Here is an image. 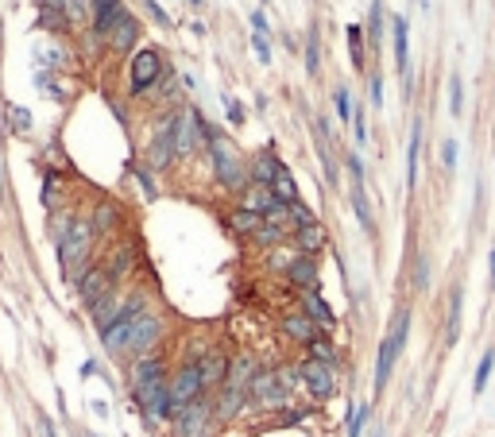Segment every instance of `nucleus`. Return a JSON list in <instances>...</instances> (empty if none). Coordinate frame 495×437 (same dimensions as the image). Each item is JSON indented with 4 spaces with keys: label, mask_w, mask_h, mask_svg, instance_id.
<instances>
[{
    "label": "nucleus",
    "mask_w": 495,
    "mask_h": 437,
    "mask_svg": "<svg viewBox=\"0 0 495 437\" xmlns=\"http://www.w3.org/2000/svg\"><path fill=\"white\" fill-rule=\"evenodd\" d=\"M290 221H294V228H306V225H313L318 217H313V213L306 209L302 202H294V205H290Z\"/></svg>",
    "instance_id": "47"
},
{
    "label": "nucleus",
    "mask_w": 495,
    "mask_h": 437,
    "mask_svg": "<svg viewBox=\"0 0 495 437\" xmlns=\"http://www.w3.org/2000/svg\"><path fill=\"white\" fill-rule=\"evenodd\" d=\"M205 143H209V159H213V170H217V182L225 186V190H240V193L248 190V186H252V175H248V167L240 163V151L232 147V140L205 124Z\"/></svg>",
    "instance_id": "1"
},
{
    "label": "nucleus",
    "mask_w": 495,
    "mask_h": 437,
    "mask_svg": "<svg viewBox=\"0 0 495 437\" xmlns=\"http://www.w3.org/2000/svg\"><path fill=\"white\" fill-rule=\"evenodd\" d=\"M228 364H232V360H228L225 353H209V356H205V360H202V379H205V387H217V383L225 387Z\"/></svg>",
    "instance_id": "28"
},
{
    "label": "nucleus",
    "mask_w": 495,
    "mask_h": 437,
    "mask_svg": "<svg viewBox=\"0 0 495 437\" xmlns=\"http://www.w3.org/2000/svg\"><path fill=\"white\" fill-rule=\"evenodd\" d=\"M368 39H371V47H379V39H383V0H371V12H368Z\"/></svg>",
    "instance_id": "40"
},
{
    "label": "nucleus",
    "mask_w": 495,
    "mask_h": 437,
    "mask_svg": "<svg viewBox=\"0 0 495 437\" xmlns=\"http://www.w3.org/2000/svg\"><path fill=\"white\" fill-rule=\"evenodd\" d=\"M225 112H228V120H232V124H244V109L236 101H225Z\"/></svg>",
    "instance_id": "56"
},
{
    "label": "nucleus",
    "mask_w": 495,
    "mask_h": 437,
    "mask_svg": "<svg viewBox=\"0 0 495 437\" xmlns=\"http://www.w3.org/2000/svg\"><path fill=\"white\" fill-rule=\"evenodd\" d=\"M302 313H306V318H310L318 329H325V333L337 325V313H333V306L321 298V290H302Z\"/></svg>",
    "instance_id": "14"
},
{
    "label": "nucleus",
    "mask_w": 495,
    "mask_h": 437,
    "mask_svg": "<svg viewBox=\"0 0 495 437\" xmlns=\"http://www.w3.org/2000/svg\"><path fill=\"white\" fill-rule=\"evenodd\" d=\"M487 267H492V279H487V286L495 290V248H492V263H487Z\"/></svg>",
    "instance_id": "60"
},
{
    "label": "nucleus",
    "mask_w": 495,
    "mask_h": 437,
    "mask_svg": "<svg viewBox=\"0 0 495 437\" xmlns=\"http://www.w3.org/2000/svg\"><path fill=\"white\" fill-rule=\"evenodd\" d=\"M492 371H495V348H487L484 356H480V368H476V376H472V395H484L487 391V379H492Z\"/></svg>",
    "instance_id": "33"
},
{
    "label": "nucleus",
    "mask_w": 495,
    "mask_h": 437,
    "mask_svg": "<svg viewBox=\"0 0 495 437\" xmlns=\"http://www.w3.org/2000/svg\"><path fill=\"white\" fill-rule=\"evenodd\" d=\"M286 399H290V395L279 387L275 368H260V371H256L252 387H248V403H256V406H286Z\"/></svg>",
    "instance_id": "10"
},
{
    "label": "nucleus",
    "mask_w": 495,
    "mask_h": 437,
    "mask_svg": "<svg viewBox=\"0 0 495 437\" xmlns=\"http://www.w3.org/2000/svg\"><path fill=\"white\" fill-rule=\"evenodd\" d=\"M275 193H271V186H248V190L240 193V209H248V213H260V217H267L271 209H275Z\"/></svg>",
    "instance_id": "20"
},
{
    "label": "nucleus",
    "mask_w": 495,
    "mask_h": 437,
    "mask_svg": "<svg viewBox=\"0 0 495 437\" xmlns=\"http://www.w3.org/2000/svg\"><path fill=\"white\" fill-rule=\"evenodd\" d=\"M85 437H93V434H85Z\"/></svg>",
    "instance_id": "64"
},
{
    "label": "nucleus",
    "mask_w": 495,
    "mask_h": 437,
    "mask_svg": "<svg viewBox=\"0 0 495 437\" xmlns=\"http://www.w3.org/2000/svg\"><path fill=\"white\" fill-rule=\"evenodd\" d=\"M205 120L198 117V109H182L175 117V140H178V155H193L205 140Z\"/></svg>",
    "instance_id": "11"
},
{
    "label": "nucleus",
    "mask_w": 495,
    "mask_h": 437,
    "mask_svg": "<svg viewBox=\"0 0 495 437\" xmlns=\"http://www.w3.org/2000/svg\"><path fill=\"white\" fill-rule=\"evenodd\" d=\"M132 387H143V383H155V379H167V364H163V356H140V360L132 364Z\"/></svg>",
    "instance_id": "22"
},
{
    "label": "nucleus",
    "mask_w": 495,
    "mask_h": 437,
    "mask_svg": "<svg viewBox=\"0 0 495 437\" xmlns=\"http://www.w3.org/2000/svg\"><path fill=\"white\" fill-rule=\"evenodd\" d=\"M418 155H422V120H414L411 143H406V190L418 186Z\"/></svg>",
    "instance_id": "27"
},
{
    "label": "nucleus",
    "mask_w": 495,
    "mask_h": 437,
    "mask_svg": "<svg viewBox=\"0 0 495 437\" xmlns=\"http://www.w3.org/2000/svg\"><path fill=\"white\" fill-rule=\"evenodd\" d=\"M275 376H279V387H283L286 395H294L302 387V364H279Z\"/></svg>",
    "instance_id": "37"
},
{
    "label": "nucleus",
    "mask_w": 495,
    "mask_h": 437,
    "mask_svg": "<svg viewBox=\"0 0 495 437\" xmlns=\"http://www.w3.org/2000/svg\"><path fill=\"white\" fill-rule=\"evenodd\" d=\"M132 263H135V248H132V244H124L117 255H112V263H105V267H109V275H112V279H124L128 271H132Z\"/></svg>",
    "instance_id": "39"
},
{
    "label": "nucleus",
    "mask_w": 495,
    "mask_h": 437,
    "mask_svg": "<svg viewBox=\"0 0 495 437\" xmlns=\"http://www.w3.org/2000/svg\"><path fill=\"white\" fill-rule=\"evenodd\" d=\"M124 0H93V31L97 35H109L112 24L124 16Z\"/></svg>",
    "instance_id": "17"
},
{
    "label": "nucleus",
    "mask_w": 495,
    "mask_h": 437,
    "mask_svg": "<svg viewBox=\"0 0 495 437\" xmlns=\"http://www.w3.org/2000/svg\"><path fill=\"white\" fill-rule=\"evenodd\" d=\"M271 193H275V202H279V205H294V202H302V198H298V182H294V175H290L286 167L275 175V182H271Z\"/></svg>",
    "instance_id": "30"
},
{
    "label": "nucleus",
    "mask_w": 495,
    "mask_h": 437,
    "mask_svg": "<svg viewBox=\"0 0 495 437\" xmlns=\"http://www.w3.org/2000/svg\"><path fill=\"white\" fill-rule=\"evenodd\" d=\"M109 290H117V279L109 275V267H85L82 275H77V298H82L85 306L101 302Z\"/></svg>",
    "instance_id": "12"
},
{
    "label": "nucleus",
    "mask_w": 495,
    "mask_h": 437,
    "mask_svg": "<svg viewBox=\"0 0 495 437\" xmlns=\"http://www.w3.org/2000/svg\"><path fill=\"white\" fill-rule=\"evenodd\" d=\"M93 236L97 232H112V228L120 225V209H117V202H109V198H101V202L93 205Z\"/></svg>",
    "instance_id": "25"
},
{
    "label": "nucleus",
    "mask_w": 495,
    "mask_h": 437,
    "mask_svg": "<svg viewBox=\"0 0 495 437\" xmlns=\"http://www.w3.org/2000/svg\"><path fill=\"white\" fill-rule=\"evenodd\" d=\"M286 236H290V232H286V228H279V225H267V221H263V225L256 228L252 244H256V248H275V244H283Z\"/></svg>",
    "instance_id": "36"
},
{
    "label": "nucleus",
    "mask_w": 495,
    "mask_h": 437,
    "mask_svg": "<svg viewBox=\"0 0 495 437\" xmlns=\"http://www.w3.org/2000/svg\"><path fill=\"white\" fill-rule=\"evenodd\" d=\"M461 306H464V290L453 286V295H449V318H445V341L457 345V336H461Z\"/></svg>",
    "instance_id": "29"
},
{
    "label": "nucleus",
    "mask_w": 495,
    "mask_h": 437,
    "mask_svg": "<svg viewBox=\"0 0 495 437\" xmlns=\"http://www.w3.org/2000/svg\"><path fill=\"white\" fill-rule=\"evenodd\" d=\"M371 437H387V429H383V426H376V429H371Z\"/></svg>",
    "instance_id": "61"
},
{
    "label": "nucleus",
    "mask_w": 495,
    "mask_h": 437,
    "mask_svg": "<svg viewBox=\"0 0 495 437\" xmlns=\"http://www.w3.org/2000/svg\"><path fill=\"white\" fill-rule=\"evenodd\" d=\"M344 163H348V175H353V182L364 186V159H360V155H348Z\"/></svg>",
    "instance_id": "50"
},
{
    "label": "nucleus",
    "mask_w": 495,
    "mask_h": 437,
    "mask_svg": "<svg viewBox=\"0 0 495 437\" xmlns=\"http://www.w3.org/2000/svg\"><path fill=\"white\" fill-rule=\"evenodd\" d=\"M178 155V140H175V117L163 120L159 128H155V140H152V151H147V159H152L155 170H167L170 163H175Z\"/></svg>",
    "instance_id": "13"
},
{
    "label": "nucleus",
    "mask_w": 495,
    "mask_h": 437,
    "mask_svg": "<svg viewBox=\"0 0 495 437\" xmlns=\"http://www.w3.org/2000/svg\"><path fill=\"white\" fill-rule=\"evenodd\" d=\"M263 225V217L260 213H248V209H236V213H228V228H232V232H240V236H248V240H252L256 236V228Z\"/></svg>",
    "instance_id": "32"
},
{
    "label": "nucleus",
    "mask_w": 495,
    "mask_h": 437,
    "mask_svg": "<svg viewBox=\"0 0 495 437\" xmlns=\"http://www.w3.org/2000/svg\"><path fill=\"white\" fill-rule=\"evenodd\" d=\"M461 109H464V82L461 74H449V112L461 117Z\"/></svg>",
    "instance_id": "41"
},
{
    "label": "nucleus",
    "mask_w": 495,
    "mask_h": 437,
    "mask_svg": "<svg viewBox=\"0 0 495 437\" xmlns=\"http://www.w3.org/2000/svg\"><path fill=\"white\" fill-rule=\"evenodd\" d=\"M279 329H283V336H290V341H298V345H310V341H318V336H321V329L313 325V321L306 318L302 310H298V313H286V318L279 321Z\"/></svg>",
    "instance_id": "15"
},
{
    "label": "nucleus",
    "mask_w": 495,
    "mask_h": 437,
    "mask_svg": "<svg viewBox=\"0 0 495 437\" xmlns=\"http://www.w3.org/2000/svg\"><path fill=\"white\" fill-rule=\"evenodd\" d=\"M256 371H260L256 356L240 353L232 364H228V379H225V387H236V391H248V387H252V379H256Z\"/></svg>",
    "instance_id": "18"
},
{
    "label": "nucleus",
    "mask_w": 495,
    "mask_h": 437,
    "mask_svg": "<svg viewBox=\"0 0 495 437\" xmlns=\"http://www.w3.org/2000/svg\"><path fill=\"white\" fill-rule=\"evenodd\" d=\"M244 403H248V391H236V387H221L217 403H213V414H217V422H232L236 414L244 410Z\"/></svg>",
    "instance_id": "23"
},
{
    "label": "nucleus",
    "mask_w": 495,
    "mask_h": 437,
    "mask_svg": "<svg viewBox=\"0 0 495 437\" xmlns=\"http://www.w3.org/2000/svg\"><path fill=\"white\" fill-rule=\"evenodd\" d=\"M353 209H356V221H360L364 232H376V217H371V205H368V190L353 182Z\"/></svg>",
    "instance_id": "31"
},
{
    "label": "nucleus",
    "mask_w": 495,
    "mask_h": 437,
    "mask_svg": "<svg viewBox=\"0 0 495 437\" xmlns=\"http://www.w3.org/2000/svg\"><path fill=\"white\" fill-rule=\"evenodd\" d=\"M306 70H310V74H318V70H321V47H318V31H310V39H306Z\"/></svg>",
    "instance_id": "43"
},
{
    "label": "nucleus",
    "mask_w": 495,
    "mask_h": 437,
    "mask_svg": "<svg viewBox=\"0 0 495 437\" xmlns=\"http://www.w3.org/2000/svg\"><path fill=\"white\" fill-rule=\"evenodd\" d=\"M344 35H348V54H353V62H356V70H364V51H368V35H364V27L360 24H348L344 27Z\"/></svg>",
    "instance_id": "34"
},
{
    "label": "nucleus",
    "mask_w": 495,
    "mask_h": 437,
    "mask_svg": "<svg viewBox=\"0 0 495 437\" xmlns=\"http://www.w3.org/2000/svg\"><path fill=\"white\" fill-rule=\"evenodd\" d=\"M128 318V348L124 356H152V348L163 341V329H167V321H163V313H155L152 306H143V310L135 313H124Z\"/></svg>",
    "instance_id": "3"
},
{
    "label": "nucleus",
    "mask_w": 495,
    "mask_h": 437,
    "mask_svg": "<svg viewBox=\"0 0 495 437\" xmlns=\"http://www.w3.org/2000/svg\"><path fill=\"white\" fill-rule=\"evenodd\" d=\"M205 395V379H202V364H186L170 376V399H175L178 414H182V406L198 403V399Z\"/></svg>",
    "instance_id": "6"
},
{
    "label": "nucleus",
    "mask_w": 495,
    "mask_h": 437,
    "mask_svg": "<svg viewBox=\"0 0 495 437\" xmlns=\"http://www.w3.org/2000/svg\"><path fill=\"white\" fill-rule=\"evenodd\" d=\"M193 4H202V0H193Z\"/></svg>",
    "instance_id": "63"
},
{
    "label": "nucleus",
    "mask_w": 495,
    "mask_h": 437,
    "mask_svg": "<svg viewBox=\"0 0 495 437\" xmlns=\"http://www.w3.org/2000/svg\"><path fill=\"white\" fill-rule=\"evenodd\" d=\"M109 43H112V51H132L135 43H140V24H135V20L124 12V16H120L117 24H112Z\"/></svg>",
    "instance_id": "24"
},
{
    "label": "nucleus",
    "mask_w": 495,
    "mask_h": 437,
    "mask_svg": "<svg viewBox=\"0 0 495 437\" xmlns=\"http://www.w3.org/2000/svg\"><path fill=\"white\" fill-rule=\"evenodd\" d=\"M333 101H337V117H341V120H353V97H348V85H337Z\"/></svg>",
    "instance_id": "45"
},
{
    "label": "nucleus",
    "mask_w": 495,
    "mask_h": 437,
    "mask_svg": "<svg viewBox=\"0 0 495 437\" xmlns=\"http://www.w3.org/2000/svg\"><path fill=\"white\" fill-rule=\"evenodd\" d=\"M298 255H302L298 248H283V252H275V255H271V267H275V271H286L294 260H298Z\"/></svg>",
    "instance_id": "48"
},
{
    "label": "nucleus",
    "mask_w": 495,
    "mask_h": 437,
    "mask_svg": "<svg viewBox=\"0 0 495 437\" xmlns=\"http://www.w3.org/2000/svg\"><path fill=\"white\" fill-rule=\"evenodd\" d=\"M306 353H310V360H321V364H333V368H337V345L329 341V336L310 341V345H306Z\"/></svg>",
    "instance_id": "38"
},
{
    "label": "nucleus",
    "mask_w": 495,
    "mask_h": 437,
    "mask_svg": "<svg viewBox=\"0 0 495 437\" xmlns=\"http://www.w3.org/2000/svg\"><path fill=\"white\" fill-rule=\"evenodd\" d=\"M279 170H283V163H279L271 151H263V155H256V159H252L248 175H252V182H256V186H271V182H275Z\"/></svg>",
    "instance_id": "26"
},
{
    "label": "nucleus",
    "mask_w": 495,
    "mask_h": 437,
    "mask_svg": "<svg viewBox=\"0 0 495 437\" xmlns=\"http://www.w3.org/2000/svg\"><path fill=\"white\" fill-rule=\"evenodd\" d=\"M414 290H429V255H418L414 260Z\"/></svg>",
    "instance_id": "44"
},
{
    "label": "nucleus",
    "mask_w": 495,
    "mask_h": 437,
    "mask_svg": "<svg viewBox=\"0 0 495 437\" xmlns=\"http://www.w3.org/2000/svg\"><path fill=\"white\" fill-rule=\"evenodd\" d=\"M12 128H31V112H27V109H12Z\"/></svg>",
    "instance_id": "52"
},
{
    "label": "nucleus",
    "mask_w": 495,
    "mask_h": 437,
    "mask_svg": "<svg viewBox=\"0 0 495 437\" xmlns=\"http://www.w3.org/2000/svg\"><path fill=\"white\" fill-rule=\"evenodd\" d=\"M325 244H329V232H325V225H321V221H313V225H306V228H298V232H294V248H298L302 255H318Z\"/></svg>",
    "instance_id": "21"
},
{
    "label": "nucleus",
    "mask_w": 495,
    "mask_h": 437,
    "mask_svg": "<svg viewBox=\"0 0 495 437\" xmlns=\"http://www.w3.org/2000/svg\"><path fill=\"white\" fill-rule=\"evenodd\" d=\"M0 198H4V175H0Z\"/></svg>",
    "instance_id": "62"
},
{
    "label": "nucleus",
    "mask_w": 495,
    "mask_h": 437,
    "mask_svg": "<svg viewBox=\"0 0 495 437\" xmlns=\"http://www.w3.org/2000/svg\"><path fill=\"white\" fill-rule=\"evenodd\" d=\"M394 62H399L403 85L411 89V31H406V20L403 16H394Z\"/></svg>",
    "instance_id": "16"
},
{
    "label": "nucleus",
    "mask_w": 495,
    "mask_h": 437,
    "mask_svg": "<svg viewBox=\"0 0 495 437\" xmlns=\"http://www.w3.org/2000/svg\"><path fill=\"white\" fill-rule=\"evenodd\" d=\"M252 51H256V59H260V62H271V47H267V35H263V31L252 35Z\"/></svg>",
    "instance_id": "49"
},
{
    "label": "nucleus",
    "mask_w": 495,
    "mask_h": 437,
    "mask_svg": "<svg viewBox=\"0 0 495 437\" xmlns=\"http://www.w3.org/2000/svg\"><path fill=\"white\" fill-rule=\"evenodd\" d=\"M163 77V59L159 51H152V47H143V51L132 54V62H128V85H132V93H147L155 82Z\"/></svg>",
    "instance_id": "8"
},
{
    "label": "nucleus",
    "mask_w": 495,
    "mask_h": 437,
    "mask_svg": "<svg viewBox=\"0 0 495 437\" xmlns=\"http://www.w3.org/2000/svg\"><path fill=\"white\" fill-rule=\"evenodd\" d=\"M302 387L318 403H325L337 391V368L333 364H321V360H302Z\"/></svg>",
    "instance_id": "9"
},
{
    "label": "nucleus",
    "mask_w": 495,
    "mask_h": 437,
    "mask_svg": "<svg viewBox=\"0 0 495 437\" xmlns=\"http://www.w3.org/2000/svg\"><path fill=\"white\" fill-rule=\"evenodd\" d=\"M135 178H140V186L147 190V198H155V182H152V175H147L143 167H135Z\"/></svg>",
    "instance_id": "54"
},
{
    "label": "nucleus",
    "mask_w": 495,
    "mask_h": 437,
    "mask_svg": "<svg viewBox=\"0 0 495 437\" xmlns=\"http://www.w3.org/2000/svg\"><path fill=\"white\" fill-rule=\"evenodd\" d=\"M371 105H383V82H379V74H371Z\"/></svg>",
    "instance_id": "53"
},
{
    "label": "nucleus",
    "mask_w": 495,
    "mask_h": 437,
    "mask_svg": "<svg viewBox=\"0 0 495 437\" xmlns=\"http://www.w3.org/2000/svg\"><path fill=\"white\" fill-rule=\"evenodd\" d=\"M302 418H306V410H283V422H286V426H298Z\"/></svg>",
    "instance_id": "57"
},
{
    "label": "nucleus",
    "mask_w": 495,
    "mask_h": 437,
    "mask_svg": "<svg viewBox=\"0 0 495 437\" xmlns=\"http://www.w3.org/2000/svg\"><path fill=\"white\" fill-rule=\"evenodd\" d=\"M143 4H147V12H152V16L159 20V24H167V12H163L159 4H155V0H143Z\"/></svg>",
    "instance_id": "58"
},
{
    "label": "nucleus",
    "mask_w": 495,
    "mask_h": 437,
    "mask_svg": "<svg viewBox=\"0 0 495 437\" xmlns=\"http://www.w3.org/2000/svg\"><path fill=\"white\" fill-rule=\"evenodd\" d=\"M132 399H135L140 414L152 422V426L178 418V406H175V399H170V379H155V383L132 387Z\"/></svg>",
    "instance_id": "5"
},
{
    "label": "nucleus",
    "mask_w": 495,
    "mask_h": 437,
    "mask_svg": "<svg viewBox=\"0 0 495 437\" xmlns=\"http://www.w3.org/2000/svg\"><path fill=\"white\" fill-rule=\"evenodd\" d=\"M217 422L213 414V403L209 399H198V403L182 406V414L175 418V437H209V426Z\"/></svg>",
    "instance_id": "7"
},
{
    "label": "nucleus",
    "mask_w": 495,
    "mask_h": 437,
    "mask_svg": "<svg viewBox=\"0 0 495 437\" xmlns=\"http://www.w3.org/2000/svg\"><path fill=\"white\" fill-rule=\"evenodd\" d=\"M353 132H356V143H364V140H368V124H364V109H356V112H353Z\"/></svg>",
    "instance_id": "51"
},
{
    "label": "nucleus",
    "mask_w": 495,
    "mask_h": 437,
    "mask_svg": "<svg viewBox=\"0 0 495 437\" xmlns=\"http://www.w3.org/2000/svg\"><path fill=\"white\" fill-rule=\"evenodd\" d=\"M406 336H411V310H399L391 318V329H387V336H383V345H379V356H376V395H383L387 391V379H391V371H394V360L403 356V348H406Z\"/></svg>",
    "instance_id": "2"
},
{
    "label": "nucleus",
    "mask_w": 495,
    "mask_h": 437,
    "mask_svg": "<svg viewBox=\"0 0 495 437\" xmlns=\"http://www.w3.org/2000/svg\"><path fill=\"white\" fill-rule=\"evenodd\" d=\"M39 437H59V429H54V422L47 414H39Z\"/></svg>",
    "instance_id": "55"
},
{
    "label": "nucleus",
    "mask_w": 495,
    "mask_h": 437,
    "mask_svg": "<svg viewBox=\"0 0 495 437\" xmlns=\"http://www.w3.org/2000/svg\"><path fill=\"white\" fill-rule=\"evenodd\" d=\"M252 27H256V31L267 35V16H263V12H252Z\"/></svg>",
    "instance_id": "59"
},
{
    "label": "nucleus",
    "mask_w": 495,
    "mask_h": 437,
    "mask_svg": "<svg viewBox=\"0 0 495 437\" xmlns=\"http://www.w3.org/2000/svg\"><path fill=\"white\" fill-rule=\"evenodd\" d=\"M286 279H290L298 290H318V260H313V255H298V260L286 267Z\"/></svg>",
    "instance_id": "19"
},
{
    "label": "nucleus",
    "mask_w": 495,
    "mask_h": 437,
    "mask_svg": "<svg viewBox=\"0 0 495 437\" xmlns=\"http://www.w3.org/2000/svg\"><path fill=\"white\" fill-rule=\"evenodd\" d=\"M368 414H371L368 403H353V406H348V422H344V434H348V437H364Z\"/></svg>",
    "instance_id": "35"
},
{
    "label": "nucleus",
    "mask_w": 495,
    "mask_h": 437,
    "mask_svg": "<svg viewBox=\"0 0 495 437\" xmlns=\"http://www.w3.org/2000/svg\"><path fill=\"white\" fill-rule=\"evenodd\" d=\"M457 155H461V147H457V140L449 135V140L441 143V163H445V170H449V175L457 170Z\"/></svg>",
    "instance_id": "46"
},
{
    "label": "nucleus",
    "mask_w": 495,
    "mask_h": 437,
    "mask_svg": "<svg viewBox=\"0 0 495 437\" xmlns=\"http://www.w3.org/2000/svg\"><path fill=\"white\" fill-rule=\"evenodd\" d=\"M39 202L47 205V209H54V202H59V175H54V170H47V178H43Z\"/></svg>",
    "instance_id": "42"
},
{
    "label": "nucleus",
    "mask_w": 495,
    "mask_h": 437,
    "mask_svg": "<svg viewBox=\"0 0 495 437\" xmlns=\"http://www.w3.org/2000/svg\"><path fill=\"white\" fill-rule=\"evenodd\" d=\"M89 244H93V225H89V221H77V217H74V225L54 240V248H59V263H62V271H66V279H74L77 271L85 267V260H89Z\"/></svg>",
    "instance_id": "4"
}]
</instances>
